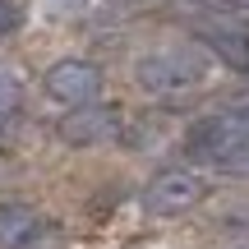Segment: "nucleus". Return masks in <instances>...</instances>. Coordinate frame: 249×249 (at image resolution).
Masks as SVG:
<instances>
[{"label":"nucleus","mask_w":249,"mask_h":249,"mask_svg":"<svg viewBox=\"0 0 249 249\" xmlns=\"http://www.w3.org/2000/svg\"><path fill=\"white\" fill-rule=\"evenodd\" d=\"M18 92H23V88H18L14 70H9V65H0V111H5V116H9V107L18 102Z\"/></svg>","instance_id":"6e6552de"},{"label":"nucleus","mask_w":249,"mask_h":249,"mask_svg":"<svg viewBox=\"0 0 249 249\" xmlns=\"http://www.w3.org/2000/svg\"><path fill=\"white\" fill-rule=\"evenodd\" d=\"M240 5H249V0H240Z\"/></svg>","instance_id":"9b49d317"},{"label":"nucleus","mask_w":249,"mask_h":249,"mask_svg":"<svg viewBox=\"0 0 249 249\" xmlns=\"http://www.w3.org/2000/svg\"><path fill=\"white\" fill-rule=\"evenodd\" d=\"M42 213L28 203H0V249H33Z\"/></svg>","instance_id":"0eeeda50"},{"label":"nucleus","mask_w":249,"mask_h":249,"mask_svg":"<svg viewBox=\"0 0 249 249\" xmlns=\"http://www.w3.org/2000/svg\"><path fill=\"white\" fill-rule=\"evenodd\" d=\"M198 37H203V46L222 65L249 74V33H245V28H235V23H203V33H198Z\"/></svg>","instance_id":"423d86ee"},{"label":"nucleus","mask_w":249,"mask_h":249,"mask_svg":"<svg viewBox=\"0 0 249 249\" xmlns=\"http://www.w3.org/2000/svg\"><path fill=\"white\" fill-rule=\"evenodd\" d=\"M203 198V180L194 171H161L143 189V213L148 217H180Z\"/></svg>","instance_id":"7ed1b4c3"},{"label":"nucleus","mask_w":249,"mask_h":249,"mask_svg":"<svg viewBox=\"0 0 249 249\" xmlns=\"http://www.w3.org/2000/svg\"><path fill=\"white\" fill-rule=\"evenodd\" d=\"M102 92V70L92 60H55L46 70V97H55L60 107L79 111Z\"/></svg>","instance_id":"20e7f679"},{"label":"nucleus","mask_w":249,"mask_h":249,"mask_svg":"<svg viewBox=\"0 0 249 249\" xmlns=\"http://www.w3.org/2000/svg\"><path fill=\"white\" fill-rule=\"evenodd\" d=\"M185 148H189V157L208 161L217 171H249V102L189 120Z\"/></svg>","instance_id":"f257e3e1"},{"label":"nucleus","mask_w":249,"mask_h":249,"mask_svg":"<svg viewBox=\"0 0 249 249\" xmlns=\"http://www.w3.org/2000/svg\"><path fill=\"white\" fill-rule=\"evenodd\" d=\"M120 134V111L116 107H79L60 120V139L70 148H97V143H111Z\"/></svg>","instance_id":"39448f33"},{"label":"nucleus","mask_w":249,"mask_h":249,"mask_svg":"<svg viewBox=\"0 0 249 249\" xmlns=\"http://www.w3.org/2000/svg\"><path fill=\"white\" fill-rule=\"evenodd\" d=\"M203 74H208V65L194 46H157V51L139 55V65H134V83L143 92H161V97L198 88Z\"/></svg>","instance_id":"f03ea898"},{"label":"nucleus","mask_w":249,"mask_h":249,"mask_svg":"<svg viewBox=\"0 0 249 249\" xmlns=\"http://www.w3.org/2000/svg\"><path fill=\"white\" fill-rule=\"evenodd\" d=\"M5 139H9V116L0 111V143H5Z\"/></svg>","instance_id":"9d476101"},{"label":"nucleus","mask_w":249,"mask_h":249,"mask_svg":"<svg viewBox=\"0 0 249 249\" xmlns=\"http://www.w3.org/2000/svg\"><path fill=\"white\" fill-rule=\"evenodd\" d=\"M18 33V5L14 0H0V37Z\"/></svg>","instance_id":"1a4fd4ad"}]
</instances>
